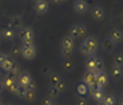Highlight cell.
Returning a JSON list of instances; mask_svg holds the SVG:
<instances>
[{
	"instance_id": "14",
	"label": "cell",
	"mask_w": 123,
	"mask_h": 105,
	"mask_svg": "<svg viewBox=\"0 0 123 105\" xmlns=\"http://www.w3.org/2000/svg\"><path fill=\"white\" fill-rule=\"evenodd\" d=\"M104 13H105L104 7L100 6V5H96L90 10V18L95 21H100V20L103 19Z\"/></svg>"
},
{
	"instance_id": "22",
	"label": "cell",
	"mask_w": 123,
	"mask_h": 105,
	"mask_svg": "<svg viewBox=\"0 0 123 105\" xmlns=\"http://www.w3.org/2000/svg\"><path fill=\"white\" fill-rule=\"evenodd\" d=\"M104 94H105V92H104L103 89H100V90H97V91H94V92L89 94V96L94 99L96 103H98V102H102V100H103Z\"/></svg>"
},
{
	"instance_id": "9",
	"label": "cell",
	"mask_w": 123,
	"mask_h": 105,
	"mask_svg": "<svg viewBox=\"0 0 123 105\" xmlns=\"http://www.w3.org/2000/svg\"><path fill=\"white\" fill-rule=\"evenodd\" d=\"M8 27L14 29L15 32H18L20 28L24 27V17L21 14H14V15H12L10 21H8Z\"/></svg>"
},
{
	"instance_id": "36",
	"label": "cell",
	"mask_w": 123,
	"mask_h": 105,
	"mask_svg": "<svg viewBox=\"0 0 123 105\" xmlns=\"http://www.w3.org/2000/svg\"><path fill=\"white\" fill-rule=\"evenodd\" d=\"M116 105H123V96L121 95L118 98H116Z\"/></svg>"
},
{
	"instance_id": "11",
	"label": "cell",
	"mask_w": 123,
	"mask_h": 105,
	"mask_svg": "<svg viewBox=\"0 0 123 105\" xmlns=\"http://www.w3.org/2000/svg\"><path fill=\"white\" fill-rule=\"evenodd\" d=\"M108 82H109V75L105 72L104 69H102V70H100V71L96 72V81H95V83L100 88L103 89L104 86H107Z\"/></svg>"
},
{
	"instance_id": "27",
	"label": "cell",
	"mask_w": 123,
	"mask_h": 105,
	"mask_svg": "<svg viewBox=\"0 0 123 105\" xmlns=\"http://www.w3.org/2000/svg\"><path fill=\"white\" fill-rule=\"evenodd\" d=\"M76 91H77V94L81 96V97H83L88 94V85H86L85 83H82V82H80L77 86H76Z\"/></svg>"
},
{
	"instance_id": "40",
	"label": "cell",
	"mask_w": 123,
	"mask_h": 105,
	"mask_svg": "<svg viewBox=\"0 0 123 105\" xmlns=\"http://www.w3.org/2000/svg\"><path fill=\"white\" fill-rule=\"evenodd\" d=\"M96 105H105L103 102H98V103H96Z\"/></svg>"
},
{
	"instance_id": "8",
	"label": "cell",
	"mask_w": 123,
	"mask_h": 105,
	"mask_svg": "<svg viewBox=\"0 0 123 105\" xmlns=\"http://www.w3.org/2000/svg\"><path fill=\"white\" fill-rule=\"evenodd\" d=\"M0 79H1V82H2L4 89H6L7 91H10L11 94L13 92V90L15 89V86L18 85L17 78L13 77L12 75H10V74H6L5 76H2Z\"/></svg>"
},
{
	"instance_id": "1",
	"label": "cell",
	"mask_w": 123,
	"mask_h": 105,
	"mask_svg": "<svg viewBox=\"0 0 123 105\" xmlns=\"http://www.w3.org/2000/svg\"><path fill=\"white\" fill-rule=\"evenodd\" d=\"M80 49H81V53L86 57L96 55V53L100 49V41L96 36H88L82 41Z\"/></svg>"
},
{
	"instance_id": "24",
	"label": "cell",
	"mask_w": 123,
	"mask_h": 105,
	"mask_svg": "<svg viewBox=\"0 0 123 105\" xmlns=\"http://www.w3.org/2000/svg\"><path fill=\"white\" fill-rule=\"evenodd\" d=\"M26 91H27L26 88H24V86H21L18 84V85L15 86V89L13 90L12 94L14 96H17L18 98H22V99H24V98H25V95H26Z\"/></svg>"
},
{
	"instance_id": "17",
	"label": "cell",
	"mask_w": 123,
	"mask_h": 105,
	"mask_svg": "<svg viewBox=\"0 0 123 105\" xmlns=\"http://www.w3.org/2000/svg\"><path fill=\"white\" fill-rule=\"evenodd\" d=\"M15 63H17V60H14L13 57H11L10 55H8V57L6 58V61L0 66V69L5 74H8V72H11V70L13 69V67L15 66Z\"/></svg>"
},
{
	"instance_id": "20",
	"label": "cell",
	"mask_w": 123,
	"mask_h": 105,
	"mask_svg": "<svg viewBox=\"0 0 123 105\" xmlns=\"http://www.w3.org/2000/svg\"><path fill=\"white\" fill-rule=\"evenodd\" d=\"M61 81H63L62 76L59 72H54V71L47 77V82L49 85H56L57 83H60Z\"/></svg>"
},
{
	"instance_id": "5",
	"label": "cell",
	"mask_w": 123,
	"mask_h": 105,
	"mask_svg": "<svg viewBox=\"0 0 123 105\" xmlns=\"http://www.w3.org/2000/svg\"><path fill=\"white\" fill-rule=\"evenodd\" d=\"M20 49H21V56L27 61H32L37 56V46H35V43H21Z\"/></svg>"
},
{
	"instance_id": "10",
	"label": "cell",
	"mask_w": 123,
	"mask_h": 105,
	"mask_svg": "<svg viewBox=\"0 0 123 105\" xmlns=\"http://www.w3.org/2000/svg\"><path fill=\"white\" fill-rule=\"evenodd\" d=\"M32 81H33L32 74H31L29 71H27V70H22L19 75H18V77H17L18 84L21 86H24V88H26Z\"/></svg>"
},
{
	"instance_id": "18",
	"label": "cell",
	"mask_w": 123,
	"mask_h": 105,
	"mask_svg": "<svg viewBox=\"0 0 123 105\" xmlns=\"http://www.w3.org/2000/svg\"><path fill=\"white\" fill-rule=\"evenodd\" d=\"M100 47H101V49L103 50L104 53H111L115 49V47H116V43L109 38H105L102 41V43H100Z\"/></svg>"
},
{
	"instance_id": "21",
	"label": "cell",
	"mask_w": 123,
	"mask_h": 105,
	"mask_svg": "<svg viewBox=\"0 0 123 105\" xmlns=\"http://www.w3.org/2000/svg\"><path fill=\"white\" fill-rule=\"evenodd\" d=\"M60 96H61V92H60V90L55 85H49L47 88V97L56 100Z\"/></svg>"
},
{
	"instance_id": "42",
	"label": "cell",
	"mask_w": 123,
	"mask_h": 105,
	"mask_svg": "<svg viewBox=\"0 0 123 105\" xmlns=\"http://www.w3.org/2000/svg\"><path fill=\"white\" fill-rule=\"evenodd\" d=\"M68 0H62V4H65V2H67Z\"/></svg>"
},
{
	"instance_id": "16",
	"label": "cell",
	"mask_w": 123,
	"mask_h": 105,
	"mask_svg": "<svg viewBox=\"0 0 123 105\" xmlns=\"http://www.w3.org/2000/svg\"><path fill=\"white\" fill-rule=\"evenodd\" d=\"M0 33H1V38L4 40H6V41H13L17 36V32L14 29H12L11 27H8V26L1 29Z\"/></svg>"
},
{
	"instance_id": "15",
	"label": "cell",
	"mask_w": 123,
	"mask_h": 105,
	"mask_svg": "<svg viewBox=\"0 0 123 105\" xmlns=\"http://www.w3.org/2000/svg\"><path fill=\"white\" fill-rule=\"evenodd\" d=\"M75 46V40L69 36L68 34L65 35L63 38L61 39V42H60V49H66V50H73Z\"/></svg>"
},
{
	"instance_id": "37",
	"label": "cell",
	"mask_w": 123,
	"mask_h": 105,
	"mask_svg": "<svg viewBox=\"0 0 123 105\" xmlns=\"http://www.w3.org/2000/svg\"><path fill=\"white\" fill-rule=\"evenodd\" d=\"M49 2H52L54 5H62V0H49Z\"/></svg>"
},
{
	"instance_id": "33",
	"label": "cell",
	"mask_w": 123,
	"mask_h": 105,
	"mask_svg": "<svg viewBox=\"0 0 123 105\" xmlns=\"http://www.w3.org/2000/svg\"><path fill=\"white\" fill-rule=\"evenodd\" d=\"M55 86H56L57 89L60 90V92H61V94L66 90V83H65V81H61V82H60V83H57Z\"/></svg>"
},
{
	"instance_id": "31",
	"label": "cell",
	"mask_w": 123,
	"mask_h": 105,
	"mask_svg": "<svg viewBox=\"0 0 123 105\" xmlns=\"http://www.w3.org/2000/svg\"><path fill=\"white\" fill-rule=\"evenodd\" d=\"M42 105H57V103L55 99H52L49 97H46L43 99V102H42Z\"/></svg>"
},
{
	"instance_id": "4",
	"label": "cell",
	"mask_w": 123,
	"mask_h": 105,
	"mask_svg": "<svg viewBox=\"0 0 123 105\" xmlns=\"http://www.w3.org/2000/svg\"><path fill=\"white\" fill-rule=\"evenodd\" d=\"M86 33H87V26L85 23H81V22H76L74 25H72L69 27V30H68V35L72 36L74 40L83 38Z\"/></svg>"
},
{
	"instance_id": "12",
	"label": "cell",
	"mask_w": 123,
	"mask_h": 105,
	"mask_svg": "<svg viewBox=\"0 0 123 105\" xmlns=\"http://www.w3.org/2000/svg\"><path fill=\"white\" fill-rule=\"evenodd\" d=\"M95 81H96V72L94 71H90V70H87L86 69L82 74V77H81V82L85 83L86 85H92L94 84Z\"/></svg>"
},
{
	"instance_id": "34",
	"label": "cell",
	"mask_w": 123,
	"mask_h": 105,
	"mask_svg": "<svg viewBox=\"0 0 123 105\" xmlns=\"http://www.w3.org/2000/svg\"><path fill=\"white\" fill-rule=\"evenodd\" d=\"M8 57V54H6V53H2V51H0V66L6 61V58Z\"/></svg>"
},
{
	"instance_id": "32",
	"label": "cell",
	"mask_w": 123,
	"mask_h": 105,
	"mask_svg": "<svg viewBox=\"0 0 123 105\" xmlns=\"http://www.w3.org/2000/svg\"><path fill=\"white\" fill-rule=\"evenodd\" d=\"M76 105H88V100L86 99L85 97H79L77 99H76Z\"/></svg>"
},
{
	"instance_id": "44",
	"label": "cell",
	"mask_w": 123,
	"mask_h": 105,
	"mask_svg": "<svg viewBox=\"0 0 123 105\" xmlns=\"http://www.w3.org/2000/svg\"><path fill=\"white\" fill-rule=\"evenodd\" d=\"M4 105H13V104H4Z\"/></svg>"
},
{
	"instance_id": "19",
	"label": "cell",
	"mask_w": 123,
	"mask_h": 105,
	"mask_svg": "<svg viewBox=\"0 0 123 105\" xmlns=\"http://www.w3.org/2000/svg\"><path fill=\"white\" fill-rule=\"evenodd\" d=\"M110 77L114 81H121L123 78V68L116 67V66H111L110 70H109Z\"/></svg>"
},
{
	"instance_id": "7",
	"label": "cell",
	"mask_w": 123,
	"mask_h": 105,
	"mask_svg": "<svg viewBox=\"0 0 123 105\" xmlns=\"http://www.w3.org/2000/svg\"><path fill=\"white\" fill-rule=\"evenodd\" d=\"M88 11H89V5L87 0H74L73 12L76 15H85Z\"/></svg>"
},
{
	"instance_id": "13",
	"label": "cell",
	"mask_w": 123,
	"mask_h": 105,
	"mask_svg": "<svg viewBox=\"0 0 123 105\" xmlns=\"http://www.w3.org/2000/svg\"><path fill=\"white\" fill-rule=\"evenodd\" d=\"M108 38L110 39V40H113L116 44H118V43L123 42V32L118 27H114V28L110 29Z\"/></svg>"
},
{
	"instance_id": "45",
	"label": "cell",
	"mask_w": 123,
	"mask_h": 105,
	"mask_svg": "<svg viewBox=\"0 0 123 105\" xmlns=\"http://www.w3.org/2000/svg\"><path fill=\"white\" fill-rule=\"evenodd\" d=\"M122 96H123V89H122Z\"/></svg>"
},
{
	"instance_id": "38",
	"label": "cell",
	"mask_w": 123,
	"mask_h": 105,
	"mask_svg": "<svg viewBox=\"0 0 123 105\" xmlns=\"http://www.w3.org/2000/svg\"><path fill=\"white\" fill-rule=\"evenodd\" d=\"M5 89H4V85H2V82H1V79H0V96L2 94V91H4Z\"/></svg>"
},
{
	"instance_id": "25",
	"label": "cell",
	"mask_w": 123,
	"mask_h": 105,
	"mask_svg": "<svg viewBox=\"0 0 123 105\" xmlns=\"http://www.w3.org/2000/svg\"><path fill=\"white\" fill-rule=\"evenodd\" d=\"M102 102L105 105H116V97L113 94H104Z\"/></svg>"
},
{
	"instance_id": "41",
	"label": "cell",
	"mask_w": 123,
	"mask_h": 105,
	"mask_svg": "<svg viewBox=\"0 0 123 105\" xmlns=\"http://www.w3.org/2000/svg\"><path fill=\"white\" fill-rule=\"evenodd\" d=\"M31 1H32V2L34 4V2H37V1H39V0H31Z\"/></svg>"
},
{
	"instance_id": "2",
	"label": "cell",
	"mask_w": 123,
	"mask_h": 105,
	"mask_svg": "<svg viewBox=\"0 0 123 105\" xmlns=\"http://www.w3.org/2000/svg\"><path fill=\"white\" fill-rule=\"evenodd\" d=\"M18 36H19L21 43H34L35 32L29 26H24L22 28L18 30Z\"/></svg>"
},
{
	"instance_id": "23",
	"label": "cell",
	"mask_w": 123,
	"mask_h": 105,
	"mask_svg": "<svg viewBox=\"0 0 123 105\" xmlns=\"http://www.w3.org/2000/svg\"><path fill=\"white\" fill-rule=\"evenodd\" d=\"M8 55H10L11 57H13L14 60H17V58L21 55L20 46H18V44H13V46L10 48V53H8Z\"/></svg>"
},
{
	"instance_id": "35",
	"label": "cell",
	"mask_w": 123,
	"mask_h": 105,
	"mask_svg": "<svg viewBox=\"0 0 123 105\" xmlns=\"http://www.w3.org/2000/svg\"><path fill=\"white\" fill-rule=\"evenodd\" d=\"M26 90H37V84H35V82L32 81L28 85L26 86Z\"/></svg>"
},
{
	"instance_id": "43",
	"label": "cell",
	"mask_w": 123,
	"mask_h": 105,
	"mask_svg": "<svg viewBox=\"0 0 123 105\" xmlns=\"http://www.w3.org/2000/svg\"><path fill=\"white\" fill-rule=\"evenodd\" d=\"M1 40H2V38H1V33H0V42H1Z\"/></svg>"
},
{
	"instance_id": "39",
	"label": "cell",
	"mask_w": 123,
	"mask_h": 105,
	"mask_svg": "<svg viewBox=\"0 0 123 105\" xmlns=\"http://www.w3.org/2000/svg\"><path fill=\"white\" fill-rule=\"evenodd\" d=\"M0 105H4V99H2L1 96H0Z\"/></svg>"
},
{
	"instance_id": "6",
	"label": "cell",
	"mask_w": 123,
	"mask_h": 105,
	"mask_svg": "<svg viewBox=\"0 0 123 105\" xmlns=\"http://www.w3.org/2000/svg\"><path fill=\"white\" fill-rule=\"evenodd\" d=\"M49 7H50L49 0H39V1L33 4V11L39 17L46 15L48 13V11H49Z\"/></svg>"
},
{
	"instance_id": "30",
	"label": "cell",
	"mask_w": 123,
	"mask_h": 105,
	"mask_svg": "<svg viewBox=\"0 0 123 105\" xmlns=\"http://www.w3.org/2000/svg\"><path fill=\"white\" fill-rule=\"evenodd\" d=\"M21 71H22V70H21V66H20L19 63L17 62V63H15V66L13 67V69L11 70V72H8V74H10V75H12L13 77H15V78H17V77H18V75H19Z\"/></svg>"
},
{
	"instance_id": "26",
	"label": "cell",
	"mask_w": 123,
	"mask_h": 105,
	"mask_svg": "<svg viewBox=\"0 0 123 105\" xmlns=\"http://www.w3.org/2000/svg\"><path fill=\"white\" fill-rule=\"evenodd\" d=\"M113 66L123 68V53H117L113 57Z\"/></svg>"
},
{
	"instance_id": "28",
	"label": "cell",
	"mask_w": 123,
	"mask_h": 105,
	"mask_svg": "<svg viewBox=\"0 0 123 105\" xmlns=\"http://www.w3.org/2000/svg\"><path fill=\"white\" fill-rule=\"evenodd\" d=\"M62 68H63L66 71L70 72V71L73 70V68H74L73 61H72L70 58H63V61H62Z\"/></svg>"
},
{
	"instance_id": "29",
	"label": "cell",
	"mask_w": 123,
	"mask_h": 105,
	"mask_svg": "<svg viewBox=\"0 0 123 105\" xmlns=\"http://www.w3.org/2000/svg\"><path fill=\"white\" fill-rule=\"evenodd\" d=\"M27 102H34L37 99V90H27L26 91V95H25V98Z\"/></svg>"
},
{
	"instance_id": "3",
	"label": "cell",
	"mask_w": 123,
	"mask_h": 105,
	"mask_svg": "<svg viewBox=\"0 0 123 105\" xmlns=\"http://www.w3.org/2000/svg\"><path fill=\"white\" fill-rule=\"evenodd\" d=\"M86 69L97 72L100 70L103 69V61L98 57L97 55H93V56H88L86 60Z\"/></svg>"
}]
</instances>
